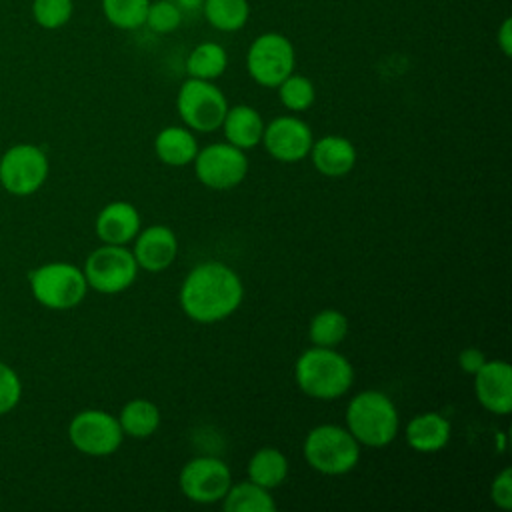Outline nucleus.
Here are the masks:
<instances>
[{"label":"nucleus","instance_id":"28","mask_svg":"<svg viewBox=\"0 0 512 512\" xmlns=\"http://www.w3.org/2000/svg\"><path fill=\"white\" fill-rule=\"evenodd\" d=\"M276 88H278V98L282 106L288 108L290 112H304L316 100L314 82L304 74L292 72Z\"/></svg>","mask_w":512,"mask_h":512},{"label":"nucleus","instance_id":"8","mask_svg":"<svg viewBox=\"0 0 512 512\" xmlns=\"http://www.w3.org/2000/svg\"><path fill=\"white\" fill-rule=\"evenodd\" d=\"M138 270L132 250L116 244H102L92 250L82 268L88 288L100 294H120L128 290L134 284Z\"/></svg>","mask_w":512,"mask_h":512},{"label":"nucleus","instance_id":"31","mask_svg":"<svg viewBox=\"0 0 512 512\" xmlns=\"http://www.w3.org/2000/svg\"><path fill=\"white\" fill-rule=\"evenodd\" d=\"M22 398V380L18 372L0 360V416L12 412Z\"/></svg>","mask_w":512,"mask_h":512},{"label":"nucleus","instance_id":"21","mask_svg":"<svg viewBox=\"0 0 512 512\" xmlns=\"http://www.w3.org/2000/svg\"><path fill=\"white\" fill-rule=\"evenodd\" d=\"M246 472L248 480H252L254 484L266 490H274L284 484L288 476V458L282 450L274 446H264L250 456Z\"/></svg>","mask_w":512,"mask_h":512},{"label":"nucleus","instance_id":"23","mask_svg":"<svg viewBox=\"0 0 512 512\" xmlns=\"http://www.w3.org/2000/svg\"><path fill=\"white\" fill-rule=\"evenodd\" d=\"M186 74L200 80H216L228 68V52L218 42H200L184 62Z\"/></svg>","mask_w":512,"mask_h":512},{"label":"nucleus","instance_id":"11","mask_svg":"<svg viewBox=\"0 0 512 512\" xmlns=\"http://www.w3.org/2000/svg\"><path fill=\"white\" fill-rule=\"evenodd\" d=\"M192 164L196 178L212 190H230L248 174L246 152L228 142L208 144L198 150Z\"/></svg>","mask_w":512,"mask_h":512},{"label":"nucleus","instance_id":"15","mask_svg":"<svg viewBox=\"0 0 512 512\" xmlns=\"http://www.w3.org/2000/svg\"><path fill=\"white\" fill-rule=\"evenodd\" d=\"M132 254L138 268L146 272H162L172 266L178 254V238L172 228L164 224L146 226L132 240Z\"/></svg>","mask_w":512,"mask_h":512},{"label":"nucleus","instance_id":"7","mask_svg":"<svg viewBox=\"0 0 512 512\" xmlns=\"http://www.w3.org/2000/svg\"><path fill=\"white\" fill-rule=\"evenodd\" d=\"M294 66V44L282 32H262L250 42L246 50L248 76L264 88H276L286 76L294 72Z\"/></svg>","mask_w":512,"mask_h":512},{"label":"nucleus","instance_id":"4","mask_svg":"<svg viewBox=\"0 0 512 512\" xmlns=\"http://www.w3.org/2000/svg\"><path fill=\"white\" fill-rule=\"evenodd\" d=\"M308 466L326 476H340L356 468L360 460V444L338 424L314 426L302 446Z\"/></svg>","mask_w":512,"mask_h":512},{"label":"nucleus","instance_id":"30","mask_svg":"<svg viewBox=\"0 0 512 512\" xmlns=\"http://www.w3.org/2000/svg\"><path fill=\"white\" fill-rule=\"evenodd\" d=\"M182 20L184 14L174 0H150L144 26H148L156 34H170L180 28Z\"/></svg>","mask_w":512,"mask_h":512},{"label":"nucleus","instance_id":"16","mask_svg":"<svg viewBox=\"0 0 512 512\" xmlns=\"http://www.w3.org/2000/svg\"><path fill=\"white\" fill-rule=\"evenodd\" d=\"M94 230L102 244L128 246L140 232V214L136 206L130 202H108L104 208H100L94 222Z\"/></svg>","mask_w":512,"mask_h":512},{"label":"nucleus","instance_id":"32","mask_svg":"<svg viewBox=\"0 0 512 512\" xmlns=\"http://www.w3.org/2000/svg\"><path fill=\"white\" fill-rule=\"evenodd\" d=\"M490 500L500 510H512V470L506 466L490 484Z\"/></svg>","mask_w":512,"mask_h":512},{"label":"nucleus","instance_id":"27","mask_svg":"<svg viewBox=\"0 0 512 512\" xmlns=\"http://www.w3.org/2000/svg\"><path fill=\"white\" fill-rule=\"evenodd\" d=\"M102 14L118 30H136L144 26L150 0H100Z\"/></svg>","mask_w":512,"mask_h":512},{"label":"nucleus","instance_id":"18","mask_svg":"<svg viewBox=\"0 0 512 512\" xmlns=\"http://www.w3.org/2000/svg\"><path fill=\"white\" fill-rule=\"evenodd\" d=\"M452 434V426L448 418H444L440 412H422L408 420L404 428L406 444L414 452L432 454L440 452Z\"/></svg>","mask_w":512,"mask_h":512},{"label":"nucleus","instance_id":"6","mask_svg":"<svg viewBox=\"0 0 512 512\" xmlns=\"http://www.w3.org/2000/svg\"><path fill=\"white\" fill-rule=\"evenodd\" d=\"M176 110L192 132H214L222 126L228 100L212 80L188 76L178 88Z\"/></svg>","mask_w":512,"mask_h":512},{"label":"nucleus","instance_id":"34","mask_svg":"<svg viewBox=\"0 0 512 512\" xmlns=\"http://www.w3.org/2000/svg\"><path fill=\"white\" fill-rule=\"evenodd\" d=\"M496 44L504 56L512 54V18L510 16H506L500 28L496 30Z\"/></svg>","mask_w":512,"mask_h":512},{"label":"nucleus","instance_id":"2","mask_svg":"<svg viewBox=\"0 0 512 512\" xmlns=\"http://www.w3.org/2000/svg\"><path fill=\"white\" fill-rule=\"evenodd\" d=\"M296 386L314 400H336L354 382V368L346 356L334 348L312 346L294 364Z\"/></svg>","mask_w":512,"mask_h":512},{"label":"nucleus","instance_id":"29","mask_svg":"<svg viewBox=\"0 0 512 512\" xmlns=\"http://www.w3.org/2000/svg\"><path fill=\"white\" fill-rule=\"evenodd\" d=\"M30 12L40 28L60 30L74 14V0H32Z\"/></svg>","mask_w":512,"mask_h":512},{"label":"nucleus","instance_id":"25","mask_svg":"<svg viewBox=\"0 0 512 512\" xmlns=\"http://www.w3.org/2000/svg\"><path fill=\"white\" fill-rule=\"evenodd\" d=\"M200 12L214 30L238 32L250 18V4L248 0H204Z\"/></svg>","mask_w":512,"mask_h":512},{"label":"nucleus","instance_id":"1","mask_svg":"<svg viewBox=\"0 0 512 512\" xmlns=\"http://www.w3.org/2000/svg\"><path fill=\"white\" fill-rule=\"evenodd\" d=\"M244 298L240 276L224 262L196 264L180 286V306L198 324H214L232 316Z\"/></svg>","mask_w":512,"mask_h":512},{"label":"nucleus","instance_id":"12","mask_svg":"<svg viewBox=\"0 0 512 512\" xmlns=\"http://www.w3.org/2000/svg\"><path fill=\"white\" fill-rule=\"evenodd\" d=\"M182 494L196 504H214L224 498L232 484L228 464L214 456L190 458L178 478Z\"/></svg>","mask_w":512,"mask_h":512},{"label":"nucleus","instance_id":"13","mask_svg":"<svg viewBox=\"0 0 512 512\" xmlns=\"http://www.w3.org/2000/svg\"><path fill=\"white\" fill-rule=\"evenodd\" d=\"M314 134L310 126L296 116H278L264 124L262 144L278 162H300L310 154Z\"/></svg>","mask_w":512,"mask_h":512},{"label":"nucleus","instance_id":"19","mask_svg":"<svg viewBox=\"0 0 512 512\" xmlns=\"http://www.w3.org/2000/svg\"><path fill=\"white\" fill-rule=\"evenodd\" d=\"M220 128L224 130L228 144L246 152L262 142L264 120L256 108L248 104H236L232 108L228 106Z\"/></svg>","mask_w":512,"mask_h":512},{"label":"nucleus","instance_id":"22","mask_svg":"<svg viewBox=\"0 0 512 512\" xmlns=\"http://www.w3.org/2000/svg\"><path fill=\"white\" fill-rule=\"evenodd\" d=\"M116 418L124 436L148 438L160 426V408L148 398H134L122 406Z\"/></svg>","mask_w":512,"mask_h":512},{"label":"nucleus","instance_id":"3","mask_svg":"<svg viewBox=\"0 0 512 512\" xmlns=\"http://www.w3.org/2000/svg\"><path fill=\"white\" fill-rule=\"evenodd\" d=\"M346 428L360 446L384 448L398 434V408L388 394L362 390L346 406Z\"/></svg>","mask_w":512,"mask_h":512},{"label":"nucleus","instance_id":"33","mask_svg":"<svg viewBox=\"0 0 512 512\" xmlns=\"http://www.w3.org/2000/svg\"><path fill=\"white\" fill-rule=\"evenodd\" d=\"M486 360H488V358L484 356V352H482L480 348H474V346L464 348V350H460V354H458V366H460V370L466 372V374H472V376L480 370V366H482Z\"/></svg>","mask_w":512,"mask_h":512},{"label":"nucleus","instance_id":"24","mask_svg":"<svg viewBox=\"0 0 512 512\" xmlns=\"http://www.w3.org/2000/svg\"><path fill=\"white\" fill-rule=\"evenodd\" d=\"M226 512H272L276 510V502L270 496V490L254 484L252 480H244L238 484H230L228 492L220 500Z\"/></svg>","mask_w":512,"mask_h":512},{"label":"nucleus","instance_id":"20","mask_svg":"<svg viewBox=\"0 0 512 512\" xmlns=\"http://www.w3.org/2000/svg\"><path fill=\"white\" fill-rule=\"evenodd\" d=\"M198 140L186 126H166L154 138V152L162 164L188 166L198 154Z\"/></svg>","mask_w":512,"mask_h":512},{"label":"nucleus","instance_id":"26","mask_svg":"<svg viewBox=\"0 0 512 512\" xmlns=\"http://www.w3.org/2000/svg\"><path fill=\"white\" fill-rule=\"evenodd\" d=\"M348 334V318L336 308H324L312 316L308 336L314 346L336 348Z\"/></svg>","mask_w":512,"mask_h":512},{"label":"nucleus","instance_id":"10","mask_svg":"<svg viewBox=\"0 0 512 512\" xmlns=\"http://www.w3.org/2000/svg\"><path fill=\"white\" fill-rule=\"evenodd\" d=\"M68 438L78 452L100 458L110 456L120 448L124 432L116 416L106 410L88 408L72 416L68 424Z\"/></svg>","mask_w":512,"mask_h":512},{"label":"nucleus","instance_id":"9","mask_svg":"<svg viewBox=\"0 0 512 512\" xmlns=\"http://www.w3.org/2000/svg\"><path fill=\"white\" fill-rule=\"evenodd\" d=\"M50 172L46 152L30 142H18L0 156V186L12 196L36 194Z\"/></svg>","mask_w":512,"mask_h":512},{"label":"nucleus","instance_id":"14","mask_svg":"<svg viewBox=\"0 0 512 512\" xmlns=\"http://www.w3.org/2000/svg\"><path fill=\"white\" fill-rule=\"evenodd\" d=\"M478 404L496 416L512 410V368L506 360H486L474 374Z\"/></svg>","mask_w":512,"mask_h":512},{"label":"nucleus","instance_id":"35","mask_svg":"<svg viewBox=\"0 0 512 512\" xmlns=\"http://www.w3.org/2000/svg\"><path fill=\"white\" fill-rule=\"evenodd\" d=\"M174 2L182 10V14H186V12H200L204 0H174Z\"/></svg>","mask_w":512,"mask_h":512},{"label":"nucleus","instance_id":"5","mask_svg":"<svg viewBox=\"0 0 512 512\" xmlns=\"http://www.w3.org/2000/svg\"><path fill=\"white\" fill-rule=\"evenodd\" d=\"M28 284L34 300L48 310H72L84 298L88 282L82 268L70 262H46L30 270Z\"/></svg>","mask_w":512,"mask_h":512},{"label":"nucleus","instance_id":"17","mask_svg":"<svg viewBox=\"0 0 512 512\" xmlns=\"http://www.w3.org/2000/svg\"><path fill=\"white\" fill-rule=\"evenodd\" d=\"M308 156L312 158L314 168L328 178L346 176L356 164L354 144L338 134H328L314 140Z\"/></svg>","mask_w":512,"mask_h":512}]
</instances>
